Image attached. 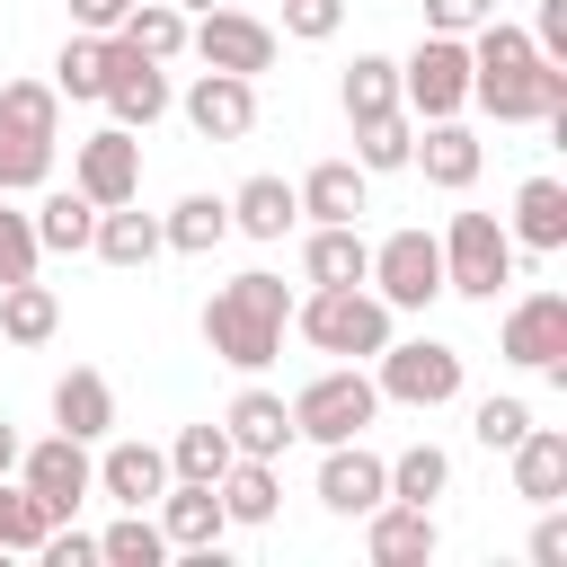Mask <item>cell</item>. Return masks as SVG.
Returning a JSON list of instances; mask_svg holds the SVG:
<instances>
[{"label":"cell","instance_id":"cell-1","mask_svg":"<svg viewBox=\"0 0 567 567\" xmlns=\"http://www.w3.org/2000/svg\"><path fill=\"white\" fill-rule=\"evenodd\" d=\"M284 328H292V284L266 275V266L230 275V284L204 301V346H213L230 372H266V363L284 354Z\"/></svg>","mask_w":567,"mask_h":567},{"label":"cell","instance_id":"cell-2","mask_svg":"<svg viewBox=\"0 0 567 567\" xmlns=\"http://www.w3.org/2000/svg\"><path fill=\"white\" fill-rule=\"evenodd\" d=\"M292 328H301L319 354L372 363V354L399 337V310H390L372 284H310V301H292Z\"/></svg>","mask_w":567,"mask_h":567},{"label":"cell","instance_id":"cell-3","mask_svg":"<svg viewBox=\"0 0 567 567\" xmlns=\"http://www.w3.org/2000/svg\"><path fill=\"white\" fill-rule=\"evenodd\" d=\"M461 381H470V363H461V346H443V337H390V346L372 354V390L399 399V408H452Z\"/></svg>","mask_w":567,"mask_h":567},{"label":"cell","instance_id":"cell-4","mask_svg":"<svg viewBox=\"0 0 567 567\" xmlns=\"http://www.w3.org/2000/svg\"><path fill=\"white\" fill-rule=\"evenodd\" d=\"M372 416H381V390H372L363 363H328V372H310L292 390V443H346Z\"/></svg>","mask_w":567,"mask_h":567},{"label":"cell","instance_id":"cell-5","mask_svg":"<svg viewBox=\"0 0 567 567\" xmlns=\"http://www.w3.org/2000/svg\"><path fill=\"white\" fill-rule=\"evenodd\" d=\"M514 230L496 221V213H452V230H443V292H461V301H496L505 284H514Z\"/></svg>","mask_w":567,"mask_h":567},{"label":"cell","instance_id":"cell-6","mask_svg":"<svg viewBox=\"0 0 567 567\" xmlns=\"http://www.w3.org/2000/svg\"><path fill=\"white\" fill-rule=\"evenodd\" d=\"M18 487L53 514V523H71L80 505H89V487H97V461H89V443L80 434H44V443H18Z\"/></svg>","mask_w":567,"mask_h":567},{"label":"cell","instance_id":"cell-7","mask_svg":"<svg viewBox=\"0 0 567 567\" xmlns=\"http://www.w3.org/2000/svg\"><path fill=\"white\" fill-rule=\"evenodd\" d=\"M399 106H408L416 124H434V115H461V106H470V44L425 27V44L399 62Z\"/></svg>","mask_w":567,"mask_h":567},{"label":"cell","instance_id":"cell-8","mask_svg":"<svg viewBox=\"0 0 567 567\" xmlns=\"http://www.w3.org/2000/svg\"><path fill=\"white\" fill-rule=\"evenodd\" d=\"M186 53H195L204 71H239V80H257V71H275V27L221 0V9L186 18Z\"/></svg>","mask_w":567,"mask_h":567},{"label":"cell","instance_id":"cell-9","mask_svg":"<svg viewBox=\"0 0 567 567\" xmlns=\"http://www.w3.org/2000/svg\"><path fill=\"white\" fill-rule=\"evenodd\" d=\"M390 310H425V301H443V239L434 230H390L381 248H372V275H363Z\"/></svg>","mask_w":567,"mask_h":567},{"label":"cell","instance_id":"cell-10","mask_svg":"<svg viewBox=\"0 0 567 567\" xmlns=\"http://www.w3.org/2000/svg\"><path fill=\"white\" fill-rule=\"evenodd\" d=\"M470 106H487L496 124H549L567 106V62H523V71H478L470 80Z\"/></svg>","mask_w":567,"mask_h":567},{"label":"cell","instance_id":"cell-11","mask_svg":"<svg viewBox=\"0 0 567 567\" xmlns=\"http://www.w3.org/2000/svg\"><path fill=\"white\" fill-rule=\"evenodd\" d=\"M496 346H505V363H523V372H540V381L567 390V292H523L505 310Z\"/></svg>","mask_w":567,"mask_h":567},{"label":"cell","instance_id":"cell-12","mask_svg":"<svg viewBox=\"0 0 567 567\" xmlns=\"http://www.w3.org/2000/svg\"><path fill=\"white\" fill-rule=\"evenodd\" d=\"M97 106L124 124V133H151L177 97H168V62H142L124 35H106V89H97Z\"/></svg>","mask_w":567,"mask_h":567},{"label":"cell","instance_id":"cell-13","mask_svg":"<svg viewBox=\"0 0 567 567\" xmlns=\"http://www.w3.org/2000/svg\"><path fill=\"white\" fill-rule=\"evenodd\" d=\"M71 186L106 213V204H133L142 195V142L124 124H97L89 142H71Z\"/></svg>","mask_w":567,"mask_h":567},{"label":"cell","instance_id":"cell-14","mask_svg":"<svg viewBox=\"0 0 567 567\" xmlns=\"http://www.w3.org/2000/svg\"><path fill=\"white\" fill-rule=\"evenodd\" d=\"M381 496H390V461L363 452V434L319 443V505H328V514H372Z\"/></svg>","mask_w":567,"mask_h":567},{"label":"cell","instance_id":"cell-15","mask_svg":"<svg viewBox=\"0 0 567 567\" xmlns=\"http://www.w3.org/2000/svg\"><path fill=\"white\" fill-rule=\"evenodd\" d=\"M363 549H372V567H425V558L443 549V523H434V505L381 496V505L363 514Z\"/></svg>","mask_w":567,"mask_h":567},{"label":"cell","instance_id":"cell-16","mask_svg":"<svg viewBox=\"0 0 567 567\" xmlns=\"http://www.w3.org/2000/svg\"><path fill=\"white\" fill-rule=\"evenodd\" d=\"M177 106H186V124H195L204 142H248V124H257V80H239V71H195V89H186Z\"/></svg>","mask_w":567,"mask_h":567},{"label":"cell","instance_id":"cell-17","mask_svg":"<svg viewBox=\"0 0 567 567\" xmlns=\"http://www.w3.org/2000/svg\"><path fill=\"white\" fill-rule=\"evenodd\" d=\"M159 532H168V549H186V558L221 549V532H230L221 487H213V478H168V487H159Z\"/></svg>","mask_w":567,"mask_h":567},{"label":"cell","instance_id":"cell-18","mask_svg":"<svg viewBox=\"0 0 567 567\" xmlns=\"http://www.w3.org/2000/svg\"><path fill=\"white\" fill-rule=\"evenodd\" d=\"M478 133L461 124V115H434V124H416V151H408V168H425V186H443V195H470L478 186Z\"/></svg>","mask_w":567,"mask_h":567},{"label":"cell","instance_id":"cell-19","mask_svg":"<svg viewBox=\"0 0 567 567\" xmlns=\"http://www.w3.org/2000/svg\"><path fill=\"white\" fill-rule=\"evenodd\" d=\"M221 434H230V452L284 461V443H292V399H284V390H266V381H248V390L221 408Z\"/></svg>","mask_w":567,"mask_h":567},{"label":"cell","instance_id":"cell-20","mask_svg":"<svg viewBox=\"0 0 567 567\" xmlns=\"http://www.w3.org/2000/svg\"><path fill=\"white\" fill-rule=\"evenodd\" d=\"M514 248H532V257H558L567 248V186L558 177H523L514 186Z\"/></svg>","mask_w":567,"mask_h":567},{"label":"cell","instance_id":"cell-21","mask_svg":"<svg viewBox=\"0 0 567 567\" xmlns=\"http://www.w3.org/2000/svg\"><path fill=\"white\" fill-rule=\"evenodd\" d=\"M505 461H514V496L523 505H558L567 496V434L558 425H523V443Z\"/></svg>","mask_w":567,"mask_h":567},{"label":"cell","instance_id":"cell-22","mask_svg":"<svg viewBox=\"0 0 567 567\" xmlns=\"http://www.w3.org/2000/svg\"><path fill=\"white\" fill-rule=\"evenodd\" d=\"M89 257H106V266H151L159 257V213H142V195L133 204H106L97 213V230H89Z\"/></svg>","mask_w":567,"mask_h":567},{"label":"cell","instance_id":"cell-23","mask_svg":"<svg viewBox=\"0 0 567 567\" xmlns=\"http://www.w3.org/2000/svg\"><path fill=\"white\" fill-rule=\"evenodd\" d=\"M301 275H310V284H363V275H372V239H363L354 221H310Z\"/></svg>","mask_w":567,"mask_h":567},{"label":"cell","instance_id":"cell-24","mask_svg":"<svg viewBox=\"0 0 567 567\" xmlns=\"http://www.w3.org/2000/svg\"><path fill=\"white\" fill-rule=\"evenodd\" d=\"M53 425H62V434H80V443H97V434L115 425V381H106V372H89V363H71V372L53 381Z\"/></svg>","mask_w":567,"mask_h":567},{"label":"cell","instance_id":"cell-25","mask_svg":"<svg viewBox=\"0 0 567 567\" xmlns=\"http://www.w3.org/2000/svg\"><path fill=\"white\" fill-rule=\"evenodd\" d=\"M159 487H168V452H159V443H106L97 496H115V505H159Z\"/></svg>","mask_w":567,"mask_h":567},{"label":"cell","instance_id":"cell-26","mask_svg":"<svg viewBox=\"0 0 567 567\" xmlns=\"http://www.w3.org/2000/svg\"><path fill=\"white\" fill-rule=\"evenodd\" d=\"M213 487H221V514L248 523V532L275 523V505H284V478H275V461H257V452H230V470H221Z\"/></svg>","mask_w":567,"mask_h":567},{"label":"cell","instance_id":"cell-27","mask_svg":"<svg viewBox=\"0 0 567 567\" xmlns=\"http://www.w3.org/2000/svg\"><path fill=\"white\" fill-rule=\"evenodd\" d=\"M221 204H230V230H239V239H266V248L301 221V204H292V186H284V177H248V186H239V195H221Z\"/></svg>","mask_w":567,"mask_h":567},{"label":"cell","instance_id":"cell-28","mask_svg":"<svg viewBox=\"0 0 567 567\" xmlns=\"http://www.w3.org/2000/svg\"><path fill=\"white\" fill-rule=\"evenodd\" d=\"M221 239H230V204L221 195H177L159 213V248H177V257H213Z\"/></svg>","mask_w":567,"mask_h":567},{"label":"cell","instance_id":"cell-29","mask_svg":"<svg viewBox=\"0 0 567 567\" xmlns=\"http://www.w3.org/2000/svg\"><path fill=\"white\" fill-rule=\"evenodd\" d=\"M27 221H35V248H44V257H80V248H89V230H97V204H89L80 186H53Z\"/></svg>","mask_w":567,"mask_h":567},{"label":"cell","instance_id":"cell-30","mask_svg":"<svg viewBox=\"0 0 567 567\" xmlns=\"http://www.w3.org/2000/svg\"><path fill=\"white\" fill-rule=\"evenodd\" d=\"M292 204H301L310 221H354V213H363V168H354V159H319V168L292 186Z\"/></svg>","mask_w":567,"mask_h":567},{"label":"cell","instance_id":"cell-31","mask_svg":"<svg viewBox=\"0 0 567 567\" xmlns=\"http://www.w3.org/2000/svg\"><path fill=\"white\" fill-rule=\"evenodd\" d=\"M53 328H62L53 284H35V275H27V284H0V337H9V346H44Z\"/></svg>","mask_w":567,"mask_h":567},{"label":"cell","instance_id":"cell-32","mask_svg":"<svg viewBox=\"0 0 567 567\" xmlns=\"http://www.w3.org/2000/svg\"><path fill=\"white\" fill-rule=\"evenodd\" d=\"M115 35H124L142 62H177V53H186V9H177V0H133Z\"/></svg>","mask_w":567,"mask_h":567},{"label":"cell","instance_id":"cell-33","mask_svg":"<svg viewBox=\"0 0 567 567\" xmlns=\"http://www.w3.org/2000/svg\"><path fill=\"white\" fill-rule=\"evenodd\" d=\"M53 177V133H27L18 115H0V195H35Z\"/></svg>","mask_w":567,"mask_h":567},{"label":"cell","instance_id":"cell-34","mask_svg":"<svg viewBox=\"0 0 567 567\" xmlns=\"http://www.w3.org/2000/svg\"><path fill=\"white\" fill-rule=\"evenodd\" d=\"M346 124H372V115H399V62L390 53H354V71H346Z\"/></svg>","mask_w":567,"mask_h":567},{"label":"cell","instance_id":"cell-35","mask_svg":"<svg viewBox=\"0 0 567 567\" xmlns=\"http://www.w3.org/2000/svg\"><path fill=\"white\" fill-rule=\"evenodd\" d=\"M97 558H115V567H159V558H168V532L151 523V505H124V514L97 532Z\"/></svg>","mask_w":567,"mask_h":567},{"label":"cell","instance_id":"cell-36","mask_svg":"<svg viewBox=\"0 0 567 567\" xmlns=\"http://www.w3.org/2000/svg\"><path fill=\"white\" fill-rule=\"evenodd\" d=\"M408 151H416V115L399 106V115H372V124H354V168L363 177H381V168H408Z\"/></svg>","mask_w":567,"mask_h":567},{"label":"cell","instance_id":"cell-37","mask_svg":"<svg viewBox=\"0 0 567 567\" xmlns=\"http://www.w3.org/2000/svg\"><path fill=\"white\" fill-rule=\"evenodd\" d=\"M452 487V452L443 443H408L399 461H390V496H408V505H434Z\"/></svg>","mask_w":567,"mask_h":567},{"label":"cell","instance_id":"cell-38","mask_svg":"<svg viewBox=\"0 0 567 567\" xmlns=\"http://www.w3.org/2000/svg\"><path fill=\"white\" fill-rule=\"evenodd\" d=\"M230 470V434L204 416V425H177V443H168V478H221Z\"/></svg>","mask_w":567,"mask_h":567},{"label":"cell","instance_id":"cell-39","mask_svg":"<svg viewBox=\"0 0 567 567\" xmlns=\"http://www.w3.org/2000/svg\"><path fill=\"white\" fill-rule=\"evenodd\" d=\"M53 89H62V97H97V89H106V35L80 27V35L53 53Z\"/></svg>","mask_w":567,"mask_h":567},{"label":"cell","instance_id":"cell-40","mask_svg":"<svg viewBox=\"0 0 567 567\" xmlns=\"http://www.w3.org/2000/svg\"><path fill=\"white\" fill-rule=\"evenodd\" d=\"M0 115H18L27 133H53V142H62V89H53V80H9V89H0Z\"/></svg>","mask_w":567,"mask_h":567},{"label":"cell","instance_id":"cell-41","mask_svg":"<svg viewBox=\"0 0 567 567\" xmlns=\"http://www.w3.org/2000/svg\"><path fill=\"white\" fill-rule=\"evenodd\" d=\"M44 532H53V514H44V505L18 487V470H9V478H0V549H35Z\"/></svg>","mask_w":567,"mask_h":567},{"label":"cell","instance_id":"cell-42","mask_svg":"<svg viewBox=\"0 0 567 567\" xmlns=\"http://www.w3.org/2000/svg\"><path fill=\"white\" fill-rule=\"evenodd\" d=\"M35 266H44V248H35V221H27V213L0 195V284H27Z\"/></svg>","mask_w":567,"mask_h":567},{"label":"cell","instance_id":"cell-43","mask_svg":"<svg viewBox=\"0 0 567 567\" xmlns=\"http://www.w3.org/2000/svg\"><path fill=\"white\" fill-rule=\"evenodd\" d=\"M523 425H532V408H523V399H496V390H487V399L470 408V434H478L487 452H514V443H523Z\"/></svg>","mask_w":567,"mask_h":567},{"label":"cell","instance_id":"cell-44","mask_svg":"<svg viewBox=\"0 0 567 567\" xmlns=\"http://www.w3.org/2000/svg\"><path fill=\"white\" fill-rule=\"evenodd\" d=\"M346 27V0H284V35H301V44H328Z\"/></svg>","mask_w":567,"mask_h":567},{"label":"cell","instance_id":"cell-45","mask_svg":"<svg viewBox=\"0 0 567 567\" xmlns=\"http://www.w3.org/2000/svg\"><path fill=\"white\" fill-rule=\"evenodd\" d=\"M496 18V0H425V27L434 35H470V27H487Z\"/></svg>","mask_w":567,"mask_h":567},{"label":"cell","instance_id":"cell-46","mask_svg":"<svg viewBox=\"0 0 567 567\" xmlns=\"http://www.w3.org/2000/svg\"><path fill=\"white\" fill-rule=\"evenodd\" d=\"M532 567H567V514L558 505H540V523H532Z\"/></svg>","mask_w":567,"mask_h":567},{"label":"cell","instance_id":"cell-47","mask_svg":"<svg viewBox=\"0 0 567 567\" xmlns=\"http://www.w3.org/2000/svg\"><path fill=\"white\" fill-rule=\"evenodd\" d=\"M532 53H540V62H567V0H540V18H532Z\"/></svg>","mask_w":567,"mask_h":567},{"label":"cell","instance_id":"cell-48","mask_svg":"<svg viewBox=\"0 0 567 567\" xmlns=\"http://www.w3.org/2000/svg\"><path fill=\"white\" fill-rule=\"evenodd\" d=\"M124 9H133V0H71V27H89V35H115V27H124Z\"/></svg>","mask_w":567,"mask_h":567},{"label":"cell","instance_id":"cell-49","mask_svg":"<svg viewBox=\"0 0 567 567\" xmlns=\"http://www.w3.org/2000/svg\"><path fill=\"white\" fill-rule=\"evenodd\" d=\"M9 470H18V425L0 416V478H9Z\"/></svg>","mask_w":567,"mask_h":567},{"label":"cell","instance_id":"cell-50","mask_svg":"<svg viewBox=\"0 0 567 567\" xmlns=\"http://www.w3.org/2000/svg\"><path fill=\"white\" fill-rule=\"evenodd\" d=\"M177 9H186V18H204V9H221V0H177Z\"/></svg>","mask_w":567,"mask_h":567}]
</instances>
